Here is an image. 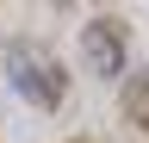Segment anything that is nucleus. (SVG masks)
<instances>
[{
    "label": "nucleus",
    "mask_w": 149,
    "mask_h": 143,
    "mask_svg": "<svg viewBox=\"0 0 149 143\" xmlns=\"http://www.w3.org/2000/svg\"><path fill=\"white\" fill-rule=\"evenodd\" d=\"M0 62H6V81H13L19 93L31 100V106L56 112V106L68 100V75H62V62H56L44 44H31V38H13L6 50H0Z\"/></svg>",
    "instance_id": "f257e3e1"
},
{
    "label": "nucleus",
    "mask_w": 149,
    "mask_h": 143,
    "mask_svg": "<svg viewBox=\"0 0 149 143\" xmlns=\"http://www.w3.org/2000/svg\"><path fill=\"white\" fill-rule=\"evenodd\" d=\"M81 56H87V68L93 75H124V25L112 19V13H100V19H87V31H81Z\"/></svg>",
    "instance_id": "f03ea898"
},
{
    "label": "nucleus",
    "mask_w": 149,
    "mask_h": 143,
    "mask_svg": "<svg viewBox=\"0 0 149 143\" xmlns=\"http://www.w3.org/2000/svg\"><path fill=\"white\" fill-rule=\"evenodd\" d=\"M124 112L137 118V131H149V81H130L124 87Z\"/></svg>",
    "instance_id": "7ed1b4c3"
}]
</instances>
